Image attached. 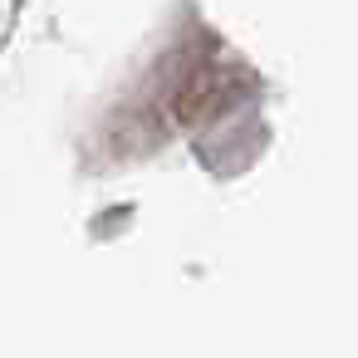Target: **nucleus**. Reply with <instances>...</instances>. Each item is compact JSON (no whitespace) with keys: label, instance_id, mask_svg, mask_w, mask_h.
Wrapping results in <instances>:
<instances>
[]
</instances>
